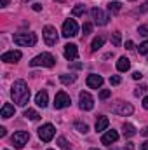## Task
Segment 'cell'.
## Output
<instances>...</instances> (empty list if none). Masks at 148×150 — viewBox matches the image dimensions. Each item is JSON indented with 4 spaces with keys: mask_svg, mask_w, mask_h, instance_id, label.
I'll list each match as a JSON object with an SVG mask.
<instances>
[{
    "mask_svg": "<svg viewBox=\"0 0 148 150\" xmlns=\"http://www.w3.org/2000/svg\"><path fill=\"white\" fill-rule=\"evenodd\" d=\"M87 86L91 87V89H98V87H101L103 86V77L101 75H96V74H91L87 75Z\"/></svg>",
    "mask_w": 148,
    "mask_h": 150,
    "instance_id": "13",
    "label": "cell"
},
{
    "mask_svg": "<svg viewBox=\"0 0 148 150\" xmlns=\"http://www.w3.org/2000/svg\"><path fill=\"white\" fill-rule=\"evenodd\" d=\"M141 77H143V74H141V72H134V74H132V79H134V80H140Z\"/></svg>",
    "mask_w": 148,
    "mask_h": 150,
    "instance_id": "37",
    "label": "cell"
},
{
    "mask_svg": "<svg viewBox=\"0 0 148 150\" xmlns=\"http://www.w3.org/2000/svg\"><path fill=\"white\" fill-rule=\"evenodd\" d=\"M129 68H131V61H129L125 56L118 58V61H117V70H118V72H127Z\"/></svg>",
    "mask_w": 148,
    "mask_h": 150,
    "instance_id": "17",
    "label": "cell"
},
{
    "mask_svg": "<svg viewBox=\"0 0 148 150\" xmlns=\"http://www.w3.org/2000/svg\"><path fill=\"white\" fill-rule=\"evenodd\" d=\"M147 11H148V2H145V4H143V5H141L140 9H138V12L141 14V12H147Z\"/></svg>",
    "mask_w": 148,
    "mask_h": 150,
    "instance_id": "35",
    "label": "cell"
},
{
    "mask_svg": "<svg viewBox=\"0 0 148 150\" xmlns=\"http://www.w3.org/2000/svg\"><path fill=\"white\" fill-rule=\"evenodd\" d=\"M145 93H147V86H143V84H141V86H138V87L134 89V96H138V98H140V96H143Z\"/></svg>",
    "mask_w": 148,
    "mask_h": 150,
    "instance_id": "27",
    "label": "cell"
},
{
    "mask_svg": "<svg viewBox=\"0 0 148 150\" xmlns=\"http://www.w3.org/2000/svg\"><path fill=\"white\" fill-rule=\"evenodd\" d=\"M141 134H143V136H148V126L143 129V131H141Z\"/></svg>",
    "mask_w": 148,
    "mask_h": 150,
    "instance_id": "45",
    "label": "cell"
},
{
    "mask_svg": "<svg viewBox=\"0 0 148 150\" xmlns=\"http://www.w3.org/2000/svg\"><path fill=\"white\" fill-rule=\"evenodd\" d=\"M132 47H134L132 40H127V42H125V49H132Z\"/></svg>",
    "mask_w": 148,
    "mask_h": 150,
    "instance_id": "39",
    "label": "cell"
},
{
    "mask_svg": "<svg viewBox=\"0 0 148 150\" xmlns=\"http://www.w3.org/2000/svg\"><path fill=\"white\" fill-rule=\"evenodd\" d=\"M138 32H140V35H148V25L140 26V28H138Z\"/></svg>",
    "mask_w": 148,
    "mask_h": 150,
    "instance_id": "34",
    "label": "cell"
},
{
    "mask_svg": "<svg viewBox=\"0 0 148 150\" xmlns=\"http://www.w3.org/2000/svg\"><path fill=\"white\" fill-rule=\"evenodd\" d=\"M120 82H122V79H120L118 75H111V77H110V84H111V86H118Z\"/></svg>",
    "mask_w": 148,
    "mask_h": 150,
    "instance_id": "32",
    "label": "cell"
},
{
    "mask_svg": "<svg viewBox=\"0 0 148 150\" xmlns=\"http://www.w3.org/2000/svg\"><path fill=\"white\" fill-rule=\"evenodd\" d=\"M78 100H80V108H82V110H92L94 100H92V96H91L87 91H82V93L78 94Z\"/></svg>",
    "mask_w": 148,
    "mask_h": 150,
    "instance_id": "10",
    "label": "cell"
},
{
    "mask_svg": "<svg viewBox=\"0 0 148 150\" xmlns=\"http://www.w3.org/2000/svg\"><path fill=\"white\" fill-rule=\"evenodd\" d=\"M111 112L117 113V115H131V113L134 112V108H132L131 103H117L111 108Z\"/></svg>",
    "mask_w": 148,
    "mask_h": 150,
    "instance_id": "11",
    "label": "cell"
},
{
    "mask_svg": "<svg viewBox=\"0 0 148 150\" xmlns=\"http://www.w3.org/2000/svg\"><path fill=\"white\" fill-rule=\"evenodd\" d=\"M141 150H148V142H145V143H141Z\"/></svg>",
    "mask_w": 148,
    "mask_h": 150,
    "instance_id": "43",
    "label": "cell"
},
{
    "mask_svg": "<svg viewBox=\"0 0 148 150\" xmlns=\"http://www.w3.org/2000/svg\"><path fill=\"white\" fill-rule=\"evenodd\" d=\"M25 117L30 119V120H38V119H40V113H38L37 110H33V108H26V110H25Z\"/></svg>",
    "mask_w": 148,
    "mask_h": 150,
    "instance_id": "21",
    "label": "cell"
},
{
    "mask_svg": "<svg viewBox=\"0 0 148 150\" xmlns=\"http://www.w3.org/2000/svg\"><path fill=\"white\" fill-rule=\"evenodd\" d=\"M120 9H122V4H120V2H117V0L108 4V11H110V12H113V14H117Z\"/></svg>",
    "mask_w": 148,
    "mask_h": 150,
    "instance_id": "24",
    "label": "cell"
},
{
    "mask_svg": "<svg viewBox=\"0 0 148 150\" xmlns=\"http://www.w3.org/2000/svg\"><path fill=\"white\" fill-rule=\"evenodd\" d=\"M42 35H44V40H45L47 45H54L58 42V32H56L54 26H45L44 32H42Z\"/></svg>",
    "mask_w": 148,
    "mask_h": 150,
    "instance_id": "9",
    "label": "cell"
},
{
    "mask_svg": "<svg viewBox=\"0 0 148 150\" xmlns=\"http://www.w3.org/2000/svg\"><path fill=\"white\" fill-rule=\"evenodd\" d=\"M0 115H2L4 119H9V117H12V115H14V107H12L11 103H4Z\"/></svg>",
    "mask_w": 148,
    "mask_h": 150,
    "instance_id": "19",
    "label": "cell"
},
{
    "mask_svg": "<svg viewBox=\"0 0 148 150\" xmlns=\"http://www.w3.org/2000/svg\"><path fill=\"white\" fill-rule=\"evenodd\" d=\"M91 150H98V149H91Z\"/></svg>",
    "mask_w": 148,
    "mask_h": 150,
    "instance_id": "47",
    "label": "cell"
},
{
    "mask_svg": "<svg viewBox=\"0 0 148 150\" xmlns=\"http://www.w3.org/2000/svg\"><path fill=\"white\" fill-rule=\"evenodd\" d=\"M11 96H12L14 103H18L19 107H25V105L30 101V89H28V84H26L25 80H16V82L12 84Z\"/></svg>",
    "mask_w": 148,
    "mask_h": 150,
    "instance_id": "1",
    "label": "cell"
},
{
    "mask_svg": "<svg viewBox=\"0 0 148 150\" xmlns=\"http://www.w3.org/2000/svg\"><path fill=\"white\" fill-rule=\"evenodd\" d=\"M84 65L82 63H70V68H75V70H78V68H82Z\"/></svg>",
    "mask_w": 148,
    "mask_h": 150,
    "instance_id": "36",
    "label": "cell"
},
{
    "mask_svg": "<svg viewBox=\"0 0 148 150\" xmlns=\"http://www.w3.org/2000/svg\"><path fill=\"white\" fill-rule=\"evenodd\" d=\"M78 33V25L75 19H66L63 23V37L70 38V37H75Z\"/></svg>",
    "mask_w": 148,
    "mask_h": 150,
    "instance_id": "7",
    "label": "cell"
},
{
    "mask_svg": "<svg viewBox=\"0 0 148 150\" xmlns=\"http://www.w3.org/2000/svg\"><path fill=\"white\" fill-rule=\"evenodd\" d=\"M140 54H148V40L140 44Z\"/></svg>",
    "mask_w": 148,
    "mask_h": 150,
    "instance_id": "31",
    "label": "cell"
},
{
    "mask_svg": "<svg viewBox=\"0 0 148 150\" xmlns=\"http://www.w3.org/2000/svg\"><path fill=\"white\" fill-rule=\"evenodd\" d=\"M91 16H92V19H94V23L96 25H99V26H105V25H108V14L106 12H103L99 7H94V9H91Z\"/></svg>",
    "mask_w": 148,
    "mask_h": 150,
    "instance_id": "6",
    "label": "cell"
},
{
    "mask_svg": "<svg viewBox=\"0 0 148 150\" xmlns=\"http://www.w3.org/2000/svg\"><path fill=\"white\" fill-rule=\"evenodd\" d=\"M58 145H59L61 149H65V150H68L70 147H72V145H70V143H68L65 138H58Z\"/></svg>",
    "mask_w": 148,
    "mask_h": 150,
    "instance_id": "28",
    "label": "cell"
},
{
    "mask_svg": "<svg viewBox=\"0 0 148 150\" xmlns=\"http://www.w3.org/2000/svg\"><path fill=\"white\" fill-rule=\"evenodd\" d=\"M23 2H28V0H23Z\"/></svg>",
    "mask_w": 148,
    "mask_h": 150,
    "instance_id": "48",
    "label": "cell"
},
{
    "mask_svg": "<svg viewBox=\"0 0 148 150\" xmlns=\"http://www.w3.org/2000/svg\"><path fill=\"white\" fill-rule=\"evenodd\" d=\"M110 94H111L110 89H103V91L99 93V100H106V98H110Z\"/></svg>",
    "mask_w": 148,
    "mask_h": 150,
    "instance_id": "33",
    "label": "cell"
},
{
    "mask_svg": "<svg viewBox=\"0 0 148 150\" xmlns=\"http://www.w3.org/2000/svg\"><path fill=\"white\" fill-rule=\"evenodd\" d=\"M132 149H134V143H131V142L125 143V147H124V150H132Z\"/></svg>",
    "mask_w": 148,
    "mask_h": 150,
    "instance_id": "38",
    "label": "cell"
},
{
    "mask_svg": "<svg viewBox=\"0 0 148 150\" xmlns=\"http://www.w3.org/2000/svg\"><path fill=\"white\" fill-rule=\"evenodd\" d=\"M54 133H56V129H54V126L52 124H44L42 127H38V138L44 142V143H49L52 138H54Z\"/></svg>",
    "mask_w": 148,
    "mask_h": 150,
    "instance_id": "4",
    "label": "cell"
},
{
    "mask_svg": "<svg viewBox=\"0 0 148 150\" xmlns=\"http://www.w3.org/2000/svg\"><path fill=\"white\" fill-rule=\"evenodd\" d=\"M35 103H37L38 107H42V108L47 107V103H49V94H47V91H38L37 96H35Z\"/></svg>",
    "mask_w": 148,
    "mask_h": 150,
    "instance_id": "16",
    "label": "cell"
},
{
    "mask_svg": "<svg viewBox=\"0 0 148 150\" xmlns=\"http://www.w3.org/2000/svg\"><path fill=\"white\" fill-rule=\"evenodd\" d=\"M122 129H124V134H125V136H134V134H136V127H134L132 124H129V122H125V124L122 126Z\"/></svg>",
    "mask_w": 148,
    "mask_h": 150,
    "instance_id": "20",
    "label": "cell"
},
{
    "mask_svg": "<svg viewBox=\"0 0 148 150\" xmlns=\"http://www.w3.org/2000/svg\"><path fill=\"white\" fill-rule=\"evenodd\" d=\"M0 4H2V7H5V5H9V0H0Z\"/></svg>",
    "mask_w": 148,
    "mask_h": 150,
    "instance_id": "44",
    "label": "cell"
},
{
    "mask_svg": "<svg viewBox=\"0 0 148 150\" xmlns=\"http://www.w3.org/2000/svg\"><path fill=\"white\" fill-rule=\"evenodd\" d=\"M75 75H59V80L63 82V84H73L75 82Z\"/></svg>",
    "mask_w": 148,
    "mask_h": 150,
    "instance_id": "25",
    "label": "cell"
},
{
    "mask_svg": "<svg viewBox=\"0 0 148 150\" xmlns=\"http://www.w3.org/2000/svg\"><path fill=\"white\" fill-rule=\"evenodd\" d=\"M28 140H30V133L28 131H16L12 134V138H11V142H12V145L16 149H23L28 143Z\"/></svg>",
    "mask_w": 148,
    "mask_h": 150,
    "instance_id": "5",
    "label": "cell"
},
{
    "mask_svg": "<svg viewBox=\"0 0 148 150\" xmlns=\"http://www.w3.org/2000/svg\"><path fill=\"white\" fill-rule=\"evenodd\" d=\"M5 134H7V131H5V127H0V136H2V138H4V136H5Z\"/></svg>",
    "mask_w": 148,
    "mask_h": 150,
    "instance_id": "41",
    "label": "cell"
},
{
    "mask_svg": "<svg viewBox=\"0 0 148 150\" xmlns=\"http://www.w3.org/2000/svg\"><path fill=\"white\" fill-rule=\"evenodd\" d=\"M84 11H85V5L84 4H77L72 12H73V16H80V14H84Z\"/></svg>",
    "mask_w": 148,
    "mask_h": 150,
    "instance_id": "26",
    "label": "cell"
},
{
    "mask_svg": "<svg viewBox=\"0 0 148 150\" xmlns=\"http://www.w3.org/2000/svg\"><path fill=\"white\" fill-rule=\"evenodd\" d=\"M70 103H72V100H70V96H68L65 91H59V93L56 94V98H54V108H56V110L66 108Z\"/></svg>",
    "mask_w": 148,
    "mask_h": 150,
    "instance_id": "8",
    "label": "cell"
},
{
    "mask_svg": "<svg viewBox=\"0 0 148 150\" xmlns=\"http://www.w3.org/2000/svg\"><path fill=\"white\" fill-rule=\"evenodd\" d=\"M77 56H78L77 45H75V44H66V45H65V58H66L68 61H73V59H77Z\"/></svg>",
    "mask_w": 148,
    "mask_h": 150,
    "instance_id": "14",
    "label": "cell"
},
{
    "mask_svg": "<svg viewBox=\"0 0 148 150\" xmlns=\"http://www.w3.org/2000/svg\"><path fill=\"white\" fill-rule=\"evenodd\" d=\"M54 65H56V58L51 52H42V54L35 56L30 61V67H47V68H52Z\"/></svg>",
    "mask_w": 148,
    "mask_h": 150,
    "instance_id": "2",
    "label": "cell"
},
{
    "mask_svg": "<svg viewBox=\"0 0 148 150\" xmlns=\"http://www.w3.org/2000/svg\"><path fill=\"white\" fill-rule=\"evenodd\" d=\"M117 140H118V133L111 129V131H106V133L103 134L101 143H103V145H111V143H115Z\"/></svg>",
    "mask_w": 148,
    "mask_h": 150,
    "instance_id": "15",
    "label": "cell"
},
{
    "mask_svg": "<svg viewBox=\"0 0 148 150\" xmlns=\"http://www.w3.org/2000/svg\"><path fill=\"white\" fill-rule=\"evenodd\" d=\"M143 107L148 110V96H145V100H143Z\"/></svg>",
    "mask_w": 148,
    "mask_h": 150,
    "instance_id": "42",
    "label": "cell"
},
{
    "mask_svg": "<svg viewBox=\"0 0 148 150\" xmlns=\"http://www.w3.org/2000/svg\"><path fill=\"white\" fill-rule=\"evenodd\" d=\"M56 2H65V0H56Z\"/></svg>",
    "mask_w": 148,
    "mask_h": 150,
    "instance_id": "46",
    "label": "cell"
},
{
    "mask_svg": "<svg viewBox=\"0 0 148 150\" xmlns=\"http://www.w3.org/2000/svg\"><path fill=\"white\" fill-rule=\"evenodd\" d=\"M21 56H23V54H21L19 51H9V52H4L0 59H2L4 63H16V61L21 59Z\"/></svg>",
    "mask_w": 148,
    "mask_h": 150,
    "instance_id": "12",
    "label": "cell"
},
{
    "mask_svg": "<svg viewBox=\"0 0 148 150\" xmlns=\"http://www.w3.org/2000/svg\"><path fill=\"white\" fill-rule=\"evenodd\" d=\"M47 150H52V149H47Z\"/></svg>",
    "mask_w": 148,
    "mask_h": 150,
    "instance_id": "49",
    "label": "cell"
},
{
    "mask_svg": "<svg viewBox=\"0 0 148 150\" xmlns=\"http://www.w3.org/2000/svg\"><path fill=\"white\" fill-rule=\"evenodd\" d=\"M73 126H75V129H77L78 133H84V134H85V133L89 131V126H87L85 122H80V120H77Z\"/></svg>",
    "mask_w": 148,
    "mask_h": 150,
    "instance_id": "23",
    "label": "cell"
},
{
    "mask_svg": "<svg viewBox=\"0 0 148 150\" xmlns=\"http://www.w3.org/2000/svg\"><path fill=\"white\" fill-rule=\"evenodd\" d=\"M120 33H118V32H115V33H113V38H111V44H113V45H115V47H118V45H120Z\"/></svg>",
    "mask_w": 148,
    "mask_h": 150,
    "instance_id": "29",
    "label": "cell"
},
{
    "mask_svg": "<svg viewBox=\"0 0 148 150\" xmlns=\"http://www.w3.org/2000/svg\"><path fill=\"white\" fill-rule=\"evenodd\" d=\"M14 44L25 45V47H33L37 44V35L35 33H16L14 35Z\"/></svg>",
    "mask_w": 148,
    "mask_h": 150,
    "instance_id": "3",
    "label": "cell"
},
{
    "mask_svg": "<svg viewBox=\"0 0 148 150\" xmlns=\"http://www.w3.org/2000/svg\"><path fill=\"white\" fill-rule=\"evenodd\" d=\"M82 32H84V37H85V35H89V33L92 32V25H91V23H84Z\"/></svg>",
    "mask_w": 148,
    "mask_h": 150,
    "instance_id": "30",
    "label": "cell"
},
{
    "mask_svg": "<svg viewBox=\"0 0 148 150\" xmlns=\"http://www.w3.org/2000/svg\"><path fill=\"white\" fill-rule=\"evenodd\" d=\"M33 11H42V5H40V4H33Z\"/></svg>",
    "mask_w": 148,
    "mask_h": 150,
    "instance_id": "40",
    "label": "cell"
},
{
    "mask_svg": "<svg viewBox=\"0 0 148 150\" xmlns=\"http://www.w3.org/2000/svg\"><path fill=\"white\" fill-rule=\"evenodd\" d=\"M108 124H110V120H108V117H105V115H101V117H98V120H96V131H98V133H101V131H105V129L108 127Z\"/></svg>",
    "mask_w": 148,
    "mask_h": 150,
    "instance_id": "18",
    "label": "cell"
},
{
    "mask_svg": "<svg viewBox=\"0 0 148 150\" xmlns=\"http://www.w3.org/2000/svg\"><path fill=\"white\" fill-rule=\"evenodd\" d=\"M131 2H134V0H131Z\"/></svg>",
    "mask_w": 148,
    "mask_h": 150,
    "instance_id": "50",
    "label": "cell"
},
{
    "mask_svg": "<svg viewBox=\"0 0 148 150\" xmlns=\"http://www.w3.org/2000/svg\"><path fill=\"white\" fill-rule=\"evenodd\" d=\"M103 44H105V37H101V35H99V37H96L94 40H92V44H91V49H92V51H98V49H99Z\"/></svg>",
    "mask_w": 148,
    "mask_h": 150,
    "instance_id": "22",
    "label": "cell"
}]
</instances>
